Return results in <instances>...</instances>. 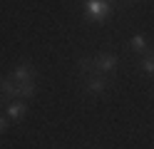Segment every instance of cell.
<instances>
[{
  "label": "cell",
  "instance_id": "obj_4",
  "mask_svg": "<svg viewBox=\"0 0 154 149\" xmlns=\"http://www.w3.org/2000/svg\"><path fill=\"white\" fill-rule=\"evenodd\" d=\"M5 112H8V119H10V122H23L25 119V114H27V104L23 102V99H15V102H10L5 107Z\"/></svg>",
  "mask_w": 154,
  "mask_h": 149
},
{
  "label": "cell",
  "instance_id": "obj_7",
  "mask_svg": "<svg viewBox=\"0 0 154 149\" xmlns=\"http://www.w3.org/2000/svg\"><path fill=\"white\" fill-rule=\"evenodd\" d=\"M37 92V79H27V82L17 85V99H27Z\"/></svg>",
  "mask_w": 154,
  "mask_h": 149
},
{
  "label": "cell",
  "instance_id": "obj_11",
  "mask_svg": "<svg viewBox=\"0 0 154 149\" xmlns=\"http://www.w3.org/2000/svg\"><path fill=\"white\" fill-rule=\"evenodd\" d=\"M124 3H139V0H124Z\"/></svg>",
  "mask_w": 154,
  "mask_h": 149
},
{
  "label": "cell",
  "instance_id": "obj_8",
  "mask_svg": "<svg viewBox=\"0 0 154 149\" xmlns=\"http://www.w3.org/2000/svg\"><path fill=\"white\" fill-rule=\"evenodd\" d=\"M142 72H147V75H154V52H152V50L142 52Z\"/></svg>",
  "mask_w": 154,
  "mask_h": 149
},
{
  "label": "cell",
  "instance_id": "obj_6",
  "mask_svg": "<svg viewBox=\"0 0 154 149\" xmlns=\"http://www.w3.org/2000/svg\"><path fill=\"white\" fill-rule=\"evenodd\" d=\"M77 70H80V75H92L97 72V67H94V55H82L80 60H77Z\"/></svg>",
  "mask_w": 154,
  "mask_h": 149
},
{
  "label": "cell",
  "instance_id": "obj_1",
  "mask_svg": "<svg viewBox=\"0 0 154 149\" xmlns=\"http://www.w3.org/2000/svg\"><path fill=\"white\" fill-rule=\"evenodd\" d=\"M112 15V3L109 0H87L85 3V20L92 25H102L107 23Z\"/></svg>",
  "mask_w": 154,
  "mask_h": 149
},
{
  "label": "cell",
  "instance_id": "obj_10",
  "mask_svg": "<svg viewBox=\"0 0 154 149\" xmlns=\"http://www.w3.org/2000/svg\"><path fill=\"white\" fill-rule=\"evenodd\" d=\"M8 124H10V119H8V117H3V114H0V137H3V134L8 132Z\"/></svg>",
  "mask_w": 154,
  "mask_h": 149
},
{
  "label": "cell",
  "instance_id": "obj_3",
  "mask_svg": "<svg viewBox=\"0 0 154 149\" xmlns=\"http://www.w3.org/2000/svg\"><path fill=\"white\" fill-rule=\"evenodd\" d=\"M117 65H119V57L114 52H97L94 55V67H97L100 75H109Z\"/></svg>",
  "mask_w": 154,
  "mask_h": 149
},
{
  "label": "cell",
  "instance_id": "obj_5",
  "mask_svg": "<svg viewBox=\"0 0 154 149\" xmlns=\"http://www.w3.org/2000/svg\"><path fill=\"white\" fill-rule=\"evenodd\" d=\"M35 67L30 65V62H23V65H17L15 70H13V72H10V77L15 79V82L17 85H20V82H27V79H35Z\"/></svg>",
  "mask_w": 154,
  "mask_h": 149
},
{
  "label": "cell",
  "instance_id": "obj_2",
  "mask_svg": "<svg viewBox=\"0 0 154 149\" xmlns=\"http://www.w3.org/2000/svg\"><path fill=\"white\" fill-rule=\"evenodd\" d=\"M104 89H107V77L104 75H100V72L85 75V92L87 95L100 97V95H104Z\"/></svg>",
  "mask_w": 154,
  "mask_h": 149
},
{
  "label": "cell",
  "instance_id": "obj_9",
  "mask_svg": "<svg viewBox=\"0 0 154 149\" xmlns=\"http://www.w3.org/2000/svg\"><path fill=\"white\" fill-rule=\"evenodd\" d=\"M129 47H132L137 55L147 52V40H144V35H132V40H129Z\"/></svg>",
  "mask_w": 154,
  "mask_h": 149
}]
</instances>
